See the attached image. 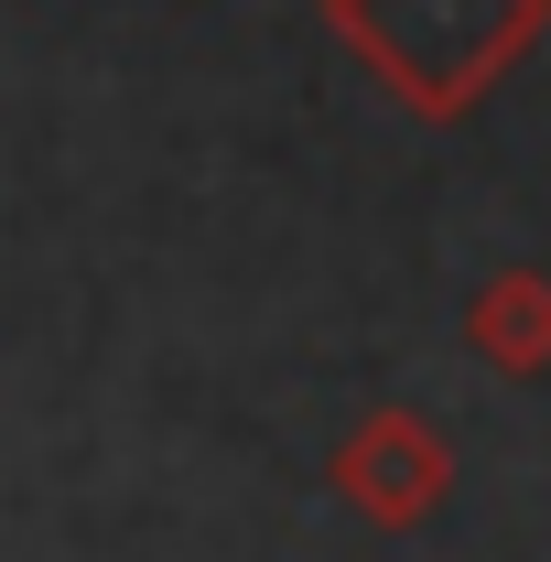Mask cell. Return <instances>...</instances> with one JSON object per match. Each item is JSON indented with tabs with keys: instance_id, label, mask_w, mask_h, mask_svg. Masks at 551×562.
I'll use <instances>...</instances> for the list:
<instances>
[{
	"instance_id": "obj_1",
	"label": "cell",
	"mask_w": 551,
	"mask_h": 562,
	"mask_svg": "<svg viewBox=\"0 0 551 562\" xmlns=\"http://www.w3.org/2000/svg\"><path fill=\"white\" fill-rule=\"evenodd\" d=\"M325 33L412 120H465L551 33V0H325Z\"/></svg>"
},
{
	"instance_id": "obj_3",
	"label": "cell",
	"mask_w": 551,
	"mask_h": 562,
	"mask_svg": "<svg viewBox=\"0 0 551 562\" xmlns=\"http://www.w3.org/2000/svg\"><path fill=\"white\" fill-rule=\"evenodd\" d=\"M465 357H486L497 379H551V271L508 260L497 281L465 292Z\"/></svg>"
},
{
	"instance_id": "obj_2",
	"label": "cell",
	"mask_w": 551,
	"mask_h": 562,
	"mask_svg": "<svg viewBox=\"0 0 551 562\" xmlns=\"http://www.w3.org/2000/svg\"><path fill=\"white\" fill-rule=\"evenodd\" d=\"M325 487H336L368 530H421V519L454 497V443H443L412 401H379V412L346 422V443L325 454Z\"/></svg>"
}]
</instances>
